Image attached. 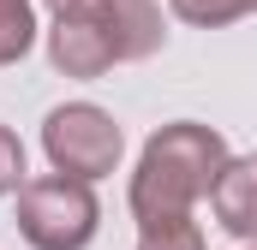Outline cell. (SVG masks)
<instances>
[{
    "mask_svg": "<svg viewBox=\"0 0 257 250\" xmlns=\"http://www.w3.org/2000/svg\"><path fill=\"white\" fill-rule=\"evenodd\" d=\"M168 6L192 30H221V24H239L245 18V0H168Z\"/></svg>",
    "mask_w": 257,
    "mask_h": 250,
    "instance_id": "9",
    "label": "cell"
},
{
    "mask_svg": "<svg viewBox=\"0 0 257 250\" xmlns=\"http://www.w3.org/2000/svg\"><path fill=\"white\" fill-rule=\"evenodd\" d=\"M233 161L227 137L215 125H197V120H174L162 125L138 167H132V185H126V202H132V220H168V214H192L197 196H209L221 167Z\"/></svg>",
    "mask_w": 257,
    "mask_h": 250,
    "instance_id": "1",
    "label": "cell"
},
{
    "mask_svg": "<svg viewBox=\"0 0 257 250\" xmlns=\"http://www.w3.org/2000/svg\"><path fill=\"white\" fill-rule=\"evenodd\" d=\"M24 179H30V167H24V143H18L12 125H0V196H18Z\"/></svg>",
    "mask_w": 257,
    "mask_h": 250,
    "instance_id": "11",
    "label": "cell"
},
{
    "mask_svg": "<svg viewBox=\"0 0 257 250\" xmlns=\"http://www.w3.org/2000/svg\"><path fill=\"white\" fill-rule=\"evenodd\" d=\"M54 18H90V24H108L114 42H120V0H42Z\"/></svg>",
    "mask_w": 257,
    "mask_h": 250,
    "instance_id": "10",
    "label": "cell"
},
{
    "mask_svg": "<svg viewBox=\"0 0 257 250\" xmlns=\"http://www.w3.org/2000/svg\"><path fill=\"white\" fill-rule=\"evenodd\" d=\"M30 48H36V6L0 0V66H18Z\"/></svg>",
    "mask_w": 257,
    "mask_h": 250,
    "instance_id": "7",
    "label": "cell"
},
{
    "mask_svg": "<svg viewBox=\"0 0 257 250\" xmlns=\"http://www.w3.org/2000/svg\"><path fill=\"white\" fill-rule=\"evenodd\" d=\"M48 60L66 78H102L108 66H120V42L108 24H90V18H54L48 30Z\"/></svg>",
    "mask_w": 257,
    "mask_h": 250,
    "instance_id": "4",
    "label": "cell"
},
{
    "mask_svg": "<svg viewBox=\"0 0 257 250\" xmlns=\"http://www.w3.org/2000/svg\"><path fill=\"white\" fill-rule=\"evenodd\" d=\"M245 250H257V244H245Z\"/></svg>",
    "mask_w": 257,
    "mask_h": 250,
    "instance_id": "13",
    "label": "cell"
},
{
    "mask_svg": "<svg viewBox=\"0 0 257 250\" xmlns=\"http://www.w3.org/2000/svg\"><path fill=\"white\" fill-rule=\"evenodd\" d=\"M245 12H257V0H245Z\"/></svg>",
    "mask_w": 257,
    "mask_h": 250,
    "instance_id": "12",
    "label": "cell"
},
{
    "mask_svg": "<svg viewBox=\"0 0 257 250\" xmlns=\"http://www.w3.org/2000/svg\"><path fill=\"white\" fill-rule=\"evenodd\" d=\"M162 42V0H120V60H150Z\"/></svg>",
    "mask_w": 257,
    "mask_h": 250,
    "instance_id": "6",
    "label": "cell"
},
{
    "mask_svg": "<svg viewBox=\"0 0 257 250\" xmlns=\"http://www.w3.org/2000/svg\"><path fill=\"white\" fill-rule=\"evenodd\" d=\"M138 250H209V244H203V226L192 214H168V220L138 226Z\"/></svg>",
    "mask_w": 257,
    "mask_h": 250,
    "instance_id": "8",
    "label": "cell"
},
{
    "mask_svg": "<svg viewBox=\"0 0 257 250\" xmlns=\"http://www.w3.org/2000/svg\"><path fill=\"white\" fill-rule=\"evenodd\" d=\"M12 220L30 250H90L102 226V202L78 173H36L12 196Z\"/></svg>",
    "mask_w": 257,
    "mask_h": 250,
    "instance_id": "2",
    "label": "cell"
},
{
    "mask_svg": "<svg viewBox=\"0 0 257 250\" xmlns=\"http://www.w3.org/2000/svg\"><path fill=\"white\" fill-rule=\"evenodd\" d=\"M209 208H215V220L233 238L257 244V155H233L221 167V179L209 190Z\"/></svg>",
    "mask_w": 257,
    "mask_h": 250,
    "instance_id": "5",
    "label": "cell"
},
{
    "mask_svg": "<svg viewBox=\"0 0 257 250\" xmlns=\"http://www.w3.org/2000/svg\"><path fill=\"white\" fill-rule=\"evenodd\" d=\"M42 155H48L54 173H78V179L96 185V179H108L120 167L126 131H120V120L108 108H96V102H60L42 120Z\"/></svg>",
    "mask_w": 257,
    "mask_h": 250,
    "instance_id": "3",
    "label": "cell"
}]
</instances>
